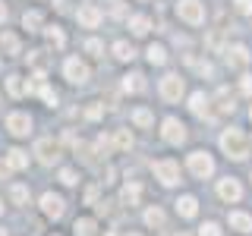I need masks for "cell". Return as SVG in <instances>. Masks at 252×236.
Here are the masks:
<instances>
[{
	"label": "cell",
	"instance_id": "obj_40",
	"mask_svg": "<svg viewBox=\"0 0 252 236\" xmlns=\"http://www.w3.org/2000/svg\"><path fill=\"white\" fill-rule=\"evenodd\" d=\"M41 98L47 101V104H57V91H54V88H47V85L41 88Z\"/></svg>",
	"mask_w": 252,
	"mask_h": 236
},
{
	"label": "cell",
	"instance_id": "obj_2",
	"mask_svg": "<svg viewBox=\"0 0 252 236\" xmlns=\"http://www.w3.org/2000/svg\"><path fill=\"white\" fill-rule=\"evenodd\" d=\"M177 13H180L183 22H189V26H202V22H205V6L199 3V0H180Z\"/></svg>",
	"mask_w": 252,
	"mask_h": 236
},
{
	"label": "cell",
	"instance_id": "obj_41",
	"mask_svg": "<svg viewBox=\"0 0 252 236\" xmlns=\"http://www.w3.org/2000/svg\"><path fill=\"white\" fill-rule=\"evenodd\" d=\"M10 173H13V164L0 157V179H6V177H10Z\"/></svg>",
	"mask_w": 252,
	"mask_h": 236
},
{
	"label": "cell",
	"instance_id": "obj_37",
	"mask_svg": "<svg viewBox=\"0 0 252 236\" xmlns=\"http://www.w3.org/2000/svg\"><path fill=\"white\" fill-rule=\"evenodd\" d=\"M208 47H211V51H220V47H224V35H220V31H211V35H208Z\"/></svg>",
	"mask_w": 252,
	"mask_h": 236
},
{
	"label": "cell",
	"instance_id": "obj_17",
	"mask_svg": "<svg viewBox=\"0 0 252 236\" xmlns=\"http://www.w3.org/2000/svg\"><path fill=\"white\" fill-rule=\"evenodd\" d=\"M0 47H3V54L16 57V54H19V38H16L13 31H3V35H0Z\"/></svg>",
	"mask_w": 252,
	"mask_h": 236
},
{
	"label": "cell",
	"instance_id": "obj_13",
	"mask_svg": "<svg viewBox=\"0 0 252 236\" xmlns=\"http://www.w3.org/2000/svg\"><path fill=\"white\" fill-rule=\"evenodd\" d=\"M6 129H10L13 136H29V129H32L29 114H10L6 117Z\"/></svg>",
	"mask_w": 252,
	"mask_h": 236
},
{
	"label": "cell",
	"instance_id": "obj_18",
	"mask_svg": "<svg viewBox=\"0 0 252 236\" xmlns=\"http://www.w3.org/2000/svg\"><path fill=\"white\" fill-rule=\"evenodd\" d=\"M44 35H47V44H51V47H63V44H66V35H63L60 26H47Z\"/></svg>",
	"mask_w": 252,
	"mask_h": 236
},
{
	"label": "cell",
	"instance_id": "obj_14",
	"mask_svg": "<svg viewBox=\"0 0 252 236\" xmlns=\"http://www.w3.org/2000/svg\"><path fill=\"white\" fill-rule=\"evenodd\" d=\"M227 63H230L233 69H243L249 63V51L243 44H233V47H227Z\"/></svg>",
	"mask_w": 252,
	"mask_h": 236
},
{
	"label": "cell",
	"instance_id": "obj_33",
	"mask_svg": "<svg viewBox=\"0 0 252 236\" xmlns=\"http://www.w3.org/2000/svg\"><path fill=\"white\" fill-rule=\"evenodd\" d=\"M10 195H13V202H16V205H26V202H29V189H26V186H13V189H10Z\"/></svg>",
	"mask_w": 252,
	"mask_h": 236
},
{
	"label": "cell",
	"instance_id": "obj_12",
	"mask_svg": "<svg viewBox=\"0 0 252 236\" xmlns=\"http://www.w3.org/2000/svg\"><path fill=\"white\" fill-rule=\"evenodd\" d=\"M76 19H79V26H85V29H98V22H101V10H98V6H92V3H85V6H79Z\"/></svg>",
	"mask_w": 252,
	"mask_h": 236
},
{
	"label": "cell",
	"instance_id": "obj_31",
	"mask_svg": "<svg viewBox=\"0 0 252 236\" xmlns=\"http://www.w3.org/2000/svg\"><path fill=\"white\" fill-rule=\"evenodd\" d=\"M145 224L148 227H164V211L161 208H148L145 211Z\"/></svg>",
	"mask_w": 252,
	"mask_h": 236
},
{
	"label": "cell",
	"instance_id": "obj_42",
	"mask_svg": "<svg viewBox=\"0 0 252 236\" xmlns=\"http://www.w3.org/2000/svg\"><path fill=\"white\" fill-rule=\"evenodd\" d=\"M110 148H114V145H110V139L101 136V139H98V151H101V154H110Z\"/></svg>",
	"mask_w": 252,
	"mask_h": 236
},
{
	"label": "cell",
	"instance_id": "obj_11",
	"mask_svg": "<svg viewBox=\"0 0 252 236\" xmlns=\"http://www.w3.org/2000/svg\"><path fill=\"white\" fill-rule=\"evenodd\" d=\"M41 208H44V214H47V217H54V220H57V217H63L66 205H63V199H60V195H54V192H44V195H41Z\"/></svg>",
	"mask_w": 252,
	"mask_h": 236
},
{
	"label": "cell",
	"instance_id": "obj_45",
	"mask_svg": "<svg viewBox=\"0 0 252 236\" xmlns=\"http://www.w3.org/2000/svg\"><path fill=\"white\" fill-rule=\"evenodd\" d=\"M3 19H6V3L0 0V22H3Z\"/></svg>",
	"mask_w": 252,
	"mask_h": 236
},
{
	"label": "cell",
	"instance_id": "obj_20",
	"mask_svg": "<svg viewBox=\"0 0 252 236\" xmlns=\"http://www.w3.org/2000/svg\"><path fill=\"white\" fill-rule=\"evenodd\" d=\"M6 91H10V94H13V98H22V94H26V91H29V85H26V82H22V79H19V76H10V79H6Z\"/></svg>",
	"mask_w": 252,
	"mask_h": 236
},
{
	"label": "cell",
	"instance_id": "obj_35",
	"mask_svg": "<svg viewBox=\"0 0 252 236\" xmlns=\"http://www.w3.org/2000/svg\"><path fill=\"white\" fill-rule=\"evenodd\" d=\"M199 236H220V227L215 224V220H208V224L199 227Z\"/></svg>",
	"mask_w": 252,
	"mask_h": 236
},
{
	"label": "cell",
	"instance_id": "obj_4",
	"mask_svg": "<svg viewBox=\"0 0 252 236\" xmlns=\"http://www.w3.org/2000/svg\"><path fill=\"white\" fill-rule=\"evenodd\" d=\"M152 170H155V177L161 179L164 186H177L180 183V164L177 161H155Z\"/></svg>",
	"mask_w": 252,
	"mask_h": 236
},
{
	"label": "cell",
	"instance_id": "obj_3",
	"mask_svg": "<svg viewBox=\"0 0 252 236\" xmlns=\"http://www.w3.org/2000/svg\"><path fill=\"white\" fill-rule=\"evenodd\" d=\"M189 173L199 177V179L211 177V173H215V161H211V154L208 151H192V154H189Z\"/></svg>",
	"mask_w": 252,
	"mask_h": 236
},
{
	"label": "cell",
	"instance_id": "obj_47",
	"mask_svg": "<svg viewBox=\"0 0 252 236\" xmlns=\"http://www.w3.org/2000/svg\"><path fill=\"white\" fill-rule=\"evenodd\" d=\"M126 236H139V233H126Z\"/></svg>",
	"mask_w": 252,
	"mask_h": 236
},
{
	"label": "cell",
	"instance_id": "obj_9",
	"mask_svg": "<svg viewBox=\"0 0 252 236\" xmlns=\"http://www.w3.org/2000/svg\"><path fill=\"white\" fill-rule=\"evenodd\" d=\"M189 107H192L195 117H208V120H215V107H211V98L205 91H195L192 98H189Z\"/></svg>",
	"mask_w": 252,
	"mask_h": 236
},
{
	"label": "cell",
	"instance_id": "obj_19",
	"mask_svg": "<svg viewBox=\"0 0 252 236\" xmlns=\"http://www.w3.org/2000/svg\"><path fill=\"white\" fill-rule=\"evenodd\" d=\"M123 88H126V91H142V88H145V76H142V73L123 76Z\"/></svg>",
	"mask_w": 252,
	"mask_h": 236
},
{
	"label": "cell",
	"instance_id": "obj_10",
	"mask_svg": "<svg viewBox=\"0 0 252 236\" xmlns=\"http://www.w3.org/2000/svg\"><path fill=\"white\" fill-rule=\"evenodd\" d=\"M218 195L224 202H240L243 199V186L236 183L233 177H227V179H220V183H218Z\"/></svg>",
	"mask_w": 252,
	"mask_h": 236
},
{
	"label": "cell",
	"instance_id": "obj_32",
	"mask_svg": "<svg viewBox=\"0 0 252 236\" xmlns=\"http://www.w3.org/2000/svg\"><path fill=\"white\" fill-rule=\"evenodd\" d=\"M22 26H26L29 31H38V26H41V13H26L22 16Z\"/></svg>",
	"mask_w": 252,
	"mask_h": 236
},
{
	"label": "cell",
	"instance_id": "obj_36",
	"mask_svg": "<svg viewBox=\"0 0 252 236\" xmlns=\"http://www.w3.org/2000/svg\"><path fill=\"white\" fill-rule=\"evenodd\" d=\"M101 114H104V104H98V101H92V104L85 107V117H89V120H98Z\"/></svg>",
	"mask_w": 252,
	"mask_h": 236
},
{
	"label": "cell",
	"instance_id": "obj_26",
	"mask_svg": "<svg viewBox=\"0 0 252 236\" xmlns=\"http://www.w3.org/2000/svg\"><path fill=\"white\" fill-rule=\"evenodd\" d=\"M114 145L120 148V151H129V148H132V136H129V129H117V132H114Z\"/></svg>",
	"mask_w": 252,
	"mask_h": 236
},
{
	"label": "cell",
	"instance_id": "obj_30",
	"mask_svg": "<svg viewBox=\"0 0 252 236\" xmlns=\"http://www.w3.org/2000/svg\"><path fill=\"white\" fill-rule=\"evenodd\" d=\"M132 123H136V126H152V123H155V117H152V110H145V107H139V110H132Z\"/></svg>",
	"mask_w": 252,
	"mask_h": 236
},
{
	"label": "cell",
	"instance_id": "obj_29",
	"mask_svg": "<svg viewBox=\"0 0 252 236\" xmlns=\"http://www.w3.org/2000/svg\"><path fill=\"white\" fill-rule=\"evenodd\" d=\"M6 161H10V164H13V167H16V170H22V167H29V154H26V151H22V148H13V151H10V157H6Z\"/></svg>",
	"mask_w": 252,
	"mask_h": 236
},
{
	"label": "cell",
	"instance_id": "obj_25",
	"mask_svg": "<svg viewBox=\"0 0 252 236\" xmlns=\"http://www.w3.org/2000/svg\"><path fill=\"white\" fill-rule=\"evenodd\" d=\"M114 57L117 60H132V57H136V51H132L129 41H117L114 44Z\"/></svg>",
	"mask_w": 252,
	"mask_h": 236
},
{
	"label": "cell",
	"instance_id": "obj_50",
	"mask_svg": "<svg viewBox=\"0 0 252 236\" xmlns=\"http://www.w3.org/2000/svg\"><path fill=\"white\" fill-rule=\"evenodd\" d=\"M249 117H252V107H249Z\"/></svg>",
	"mask_w": 252,
	"mask_h": 236
},
{
	"label": "cell",
	"instance_id": "obj_39",
	"mask_svg": "<svg viewBox=\"0 0 252 236\" xmlns=\"http://www.w3.org/2000/svg\"><path fill=\"white\" fill-rule=\"evenodd\" d=\"M233 6H236V13L252 16V0H233Z\"/></svg>",
	"mask_w": 252,
	"mask_h": 236
},
{
	"label": "cell",
	"instance_id": "obj_16",
	"mask_svg": "<svg viewBox=\"0 0 252 236\" xmlns=\"http://www.w3.org/2000/svg\"><path fill=\"white\" fill-rule=\"evenodd\" d=\"M177 211L183 217H195V214H199V202H195V195H183V199L177 202Z\"/></svg>",
	"mask_w": 252,
	"mask_h": 236
},
{
	"label": "cell",
	"instance_id": "obj_38",
	"mask_svg": "<svg viewBox=\"0 0 252 236\" xmlns=\"http://www.w3.org/2000/svg\"><path fill=\"white\" fill-rule=\"evenodd\" d=\"M60 183H63V186H76V173L69 170V167H63V170H60Z\"/></svg>",
	"mask_w": 252,
	"mask_h": 236
},
{
	"label": "cell",
	"instance_id": "obj_15",
	"mask_svg": "<svg viewBox=\"0 0 252 236\" xmlns=\"http://www.w3.org/2000/svg\"><path fill=\"white\" fill-rule=\"evenodd\" d=\"M227 220H230V227H233V230H240V233H249L252 230V217L243 214V211H230V217H227Z\"/></svg>",
	"mask_w": 252,
	"mask_h": 236
},
{
	"label": "cell",
	"instance_id": "obj_43",
	"mask_svg": "<svg viewBox=\"0 0 252 236\" xmlns=\"http://www.w3.org/2000/svg\"><path fill=\"white\" fill-rule=\"evenodd\" d=\"M240 88L246 91V94H252V76H243V79H240Z\"/></svg>",
	"mask_w": 252,
	"mask_h": 236
},
{
	"label": "cell",
	"instance_id": "obj_24",
	"mask_svg": "<svg viewBox=\"0 0 252 236\" xmlns=\"http://www.w3.org/2000/svg\"><path fill=\"white\" fill-rule=\"evenodd\" d=\"M139 195H142V186L139 183H129V186H123V205H136L139 202Z\"/></svg>",
	"mask_w": 252,
	"mask_h": 236
},
{
	"label": "cell",
	"instance_id": "obj_1",
	"mask_svg": "<svg viewBox=\"0 0 252 236\" xmlns=\"http://www.w3.org/2000/svg\"><path fill=\"white\" fill-rule=\"evenodd\" d=\"M220 148L227 151V157H233V161H243V157L249 154V139L243 136L240 129H227L224 136H220Z\"/></svg>",
	"mask_w": 252,
	"mask_h": 236
},
{
	"label": "cell",
	"instance_id": "obj_6",
	"mask_svg": "<svg viewBox=\"0 0 252 236\" xmlns=\"http://www.w3.org/2000/svg\"><path fill=\"white\" fill-rule=\"evenodd\" d=\"M161 136H164V142H170V145H183V142H186V126L180 123L177 117H167Z\"/></svg>",
	"mask_w": 252,
	"mask_h": 236
},
{
	"label": "cell",
	"instance_id": "obj_23",
	"mask_svg": "<svg viewBox=\"0 0 252 236\" xmlns=\"http://www.w3.org/2000/svg\"><path fill=\"white\" fill-rule=\"evenodd\" d=\"M129 29H132V35H148L152 22H148V16H132V19H129Z\"/></svg>",
	"mask_w": 252,
	"mask_h": 236
},
{
	"label": "cell",
	"instance_id": "obj_5",
	"mask_svg": "<svg viewBox=\"0 0 252 236\" xmlns=\"http://www.w3.org/2000/svg\"><path fill=\"white\" fill-rule=\"evenodd\" d=\"M158 91H161V98L167 101V104H173V101L183 98V79H180L177 73L164 76V79H161V88H158Z\"/></svg>",
	"mask_w": 252,
	"mask_h": 236
},
{
	"label": "cell",
	"instance_id": "obj_27",
	"mask_svg": "<svg viewBox=\"0 0 252 236\" xmlns=\"http://www.w3.org/2000/svg\"><path fill=\"white\" fill-rule=\"evenodd\" d=\"M73 230H76V236H94V220L92 217H79Z\"/></svg>",
	"mask_w": 252,
	"mask_h": 236
},
{
	"label": "cell",
	"instance_id": "obj_28",
	"mask_svg": "<svg viewBox=\"0 0 252 236\" xmlns=\"http://www.w3.org/2000/svg\"><path fill=\"white\" fill-rule=\"evenodd\" d=\"M145 54H148V63H155V66H161V63L167 60V51H164L161 44H152V47H148Z\"/></svg>",
	"mask_w": 252,
	"mask_h": 236
},
{
	"label": "cell",
	"instance_id": "obj_21",
	"mask_svg": "<svg viewBox=\"0 0 252 236\" xmlns=\"http://www.w3.org/2000/svg\"><path fill=\"white\" fill-rule=\"evenodd\" d=\"M233 94L230 91H227V88H220L218 91V110H220V114H233Z\"/></svg>",
	"mask_w": 252,
	"mask_h": 236
},
{
	"label": "cell",
	"instance_id": "obj_46",
	"mask_svg": "<svg viewBox=\"0 0 252 236\" xmlns=\"http://www.w3.org/2000/svg\"><path fill=\"white\" fill-rule=\"evenodd\" d=\"M0 236H6V230H3V227H0Z\"/></svg>",
	"mask_w": 252,
	"mask_h": 236
},
{
	"label": "cell",
	"instance_id": "obj_49",
	"mask_svg": "<svg viewBox=\"0 0 252 236\" xmlns=\"http://www.w3.org/2000/svg\"><path fill=\"white\" fill-rule=\"evenodd\" d=\"M177 236H186V233H177Z\"/></svg>",
	"mask_w": 252,
	"mask_h": 236
},
{
	"label": "cell",
	"instance_id": "obj_8",
	"mask_svg": "<svg viewBox=\"0 0 252 236\" xmlns=\"http://www.w3.org/2000/svg\"><path fill=\"white\" fill-rule=\"evenodd\" d=\"M63 73H66V79H69V82H76V85L89 82V66H85L79 57H69L66 63H63Z\"/></svg>",
	"mask_w": 252,
	"mask_h": 236
},
{
	"label": "cell",
	"instance_id": "obj_48",
	"mask_svg": "<svg viewBox=\"0 0 252 236\" xmlns=\"http://www.w3.org/2000/svg\"><path fill=\"white\" fill-rule=\"evenodd\" d=\"M0 214H3V205H0Z\"/></svg>",
	"mask_w": 252,
	"mask_h": 236
},
{
	"label": "cell",
	"instance_id": "obj_34",
	"mask_svg": "<svg viewBox=\"0 0 252 236\" xmlns=\"http://www.w3.org/2000/svg\"><path fill=\"white\" fill-rule=\"evenodd\" d=\"M85 51L94 54V57H104V44H101L98 38H89V41H85Z\"/></svg>",
	"mask_w": 252,
	"mask_h": 236
},
{
	"label": "cell",
	"instance_id": "obj_44",
	"mask_svg": "<svg viewBox=\"0 0 252 236\" xmlns=\"http://www.w3.org/2000/svg\"><path fill=\"white\" fill-rule=\"evenodd\" d=\"M107 3H110V13H114V16H120V13H123V6H120V0H107Z\"/></svg>",
	"mask_w": 252,
	"mask_h": 236
},
{
	"label": "cell",
	"instance_id": "obj_7",
	"mask_svg": "<svg viewBox=\"0 0 252 236\" xmlns=\"http://www.w3.org/2000/svg\"><path fill=\"white\" fill-rule=\"evenodd\" d=\"M35 154H38V161H41V164L60 161V142H54V139H38V142H35Z\"/></svg>",
	"mask_w": 252,
	"mask_h": 236
},
{
	"label": "cell",
	"instance_id": "obj_22",
	"mask_svg": "<svg viewBox=\"0 0 252 236\" xmlns=\"http://www.w3.org/2000/svg\"><path fill=\"white\" fill-rule=\"evenodd\" d=\"M29 63L35 66L38 76H44V69H47V54H44V51H32V54H29Z\"/></svg>",
	"mask_w": 252,
	"mask_h": 236
}]
</instances>
